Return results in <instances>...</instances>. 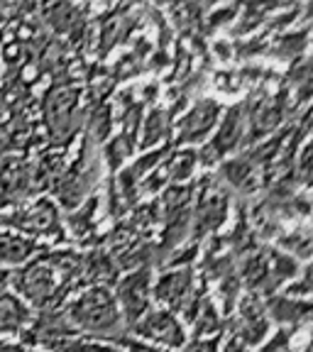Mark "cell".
Returning <instances> with one entry per match:
<instances>
[{
	"mask_svg": "<svg viewBox=\"0 0 313 352\" xmlns=\"http://www.w3.org/2000/svg\"><path fill=\"white\" fill-rule=\"evenodd\" d=\"M69 318H72V323H76L78 328L98 333V336H105V333H110V330H116L118 325H120L118 303L105 286H96V289L83 294V296L69 308Z\"/></svg>",
	"mask_w": 313,
	"mask_h": 352,
	"instance_id": "cell-1",
	"label": "cell"
},
{
	"mask_svg": "<svg viewBox=\"0 0 313 352\" xmlns=\"http://www.w3.org/2000/svg\"><path fill=\"white\" fill-rule=\"evenodd\" d=\"M56 267L50 262V257L37 259L34 264H30L28 270L22 274L15 276V286L17 292L22 294L25 298L34 303V306H54L56 298V289L61 284H56ZM66 281V279H61Z\"/></svg>",
	"mask_w": 313,
	"mask_h": 352,
	"instance_id": "cell-2",
	"label": "cell"
},
{
	"mask_svg": "<svg viewBox=\"0 0 313 352\" xmlns=\"http://www.w3.org/2000/svg\"><path fill=\"white\" fill-rule=\"evenodd\" d=\"M118 298L122 303V314L127 323H138V318L144 314L149 301V270L142 267L135 274L125 276L118 286Z\"/></svg>",
	"mask_w": 313,
	"mask_h": 352,
	"instance_id": "cell-3",
	"label": "cell"
},
{
	"mask_svg": "<svg viewBox=\"0 0 313 352\" xmlns=\"http://www.w3.org/2000/svg\"><path fill=\"white\" fill-rule=\"evenodd\" d=\"M267 330H270V323L264 318L262 303H259V298L255 294H250L240 303V318L235 323V338L245 342V345H255V342H262Z\"/></svg>",
	"mask_w": 313,
	"mask_h": 352,
	"instance_id": "cell-4",
	"label": "cell"
},
{
	"mask_svg": "<svg viewBox=\"0 0 313 352\" xmlns=\"http://www.w3.org/2000/svg\"><path fill=\"white\" fill-rule=\"evenodd\" d=\"M135 333L149 338V340L164 342L169 347H182L184 345V330L182 325L176 323V318L169 311H157V314H149L144 320L135 323Z\"/></svg>",
	"mask_w": 313,
	"mask_h": 352,
	"instance_id": "cell-5",
	"label": "cell"
},
{
	"mask_svg": "<svg viewBox=\"0 0 313 352\" xmlns=\"http://www.w3.org/2000/svg\"><path fill=\"white\" fill-rule=\"evenodd\" d=\"M191 284H193L191 270L169 272V274H164L160 281H157V286H154V296H157V301L179 308L184 298L188 296V292H191Z\"/></svg>",
	"mask_w": 313,
	"mask_h": 352,
	"instance_id": "cell-6",
	"label": "cell"
},
{
	"mask_svg": "<svg viewBox=\"0 0 313 352\" xmlns=\"http://www.w3.org/2000/svg\"><path fill=\"white\" fill-rule=\"evenodd\" d=\"M226 213H228V204L223 196H215L211 193L208 198L201 201L196 210V223H193V235L196 237H204L208 232H213L215 228L223 226V220H226Z\"/></svg>",
	"mask_w": 313,
	"mask_h": 352,
	"instance_id": "cell-7",
	"label": "cell"
},
{
	"mask_svg": "<svg viewBox=\"0 0 313 352\" xmlns=\"http://www.w3.org/2000/svg\"><path fill=\"white\" fill-rule=\"evenodd\" d=\"M215 116H218V105L211 103V100H204V103H198L196 110H193L191 116L182 122V140H198L201 135L213 127Z\"/></svg>",
	"mask_w": 313,
	"mask_h": 352,
	"instance_id": "cell-8",
	"label": "cell"
},
{
	"mask_svg": "<svg viewBox=\"0 0 313 352\" xmlns=\"http://www.w3.org/2000/svg\"><path fill=\"white\" fill-rule=\"evenodd\" d=\"M30 320L28 306L12 294H0V333H20Z\"/></svg>",
	"mask_w": 313,
	"mask_h": 352,
	"instance_id": "cell-9",
	"label": "cell"
},
{
	"mask_svg": "<svg viewBox=\"0 0 313 352\" xmlns=\"http://www.w3.org/2000/svg\"><path fill=\"white\" fill-rule=\"evenodd\" d=\"M270 257H272L270 250H262V252H257V254L252 252L245 259L240 276L248 289H262L264 281L270 279Z\"/></svg>",
	"mask_w": 313,
	"mask_h": 352,
	"instance_id": "cell-10",
	"label": "cell"
},
{
	"mask_svg": "<svg viewBox=\"0 0 313 352\" xmlns=\"http://www.w3.org/2000/svg\"><path fill=\"white\" fill-rule=\"evenodd\" d=\"M267 306H270V314L272 318H277L279 323H296V320L306 318L308 311H311V306H308V301H299V298H272L267 301Z\"/></svg>",
	"mask_w": 313,
	"mask_h": 352,
	"instance_id": "cell-11",
	"label": "cell"
},
{
	"mask_svg": "<svg viewBox=\"0 0 313 352\" xmlns=\"http://www.w3.org/2000/svg\"><path fill=\"white\" fill-rule=\"evenodd\" d=\"M34 245L20 235H6L0 240V262L3 264H20L32 254Z\"/></svg>",
	"mask_w": 313,
	"mask_h": 352,
	"instance_id": "cell-12",
	"label": "cell"
},
{
	"mask_svg": "<svg viewBox=\"0 0 313 352\" xmlns=\"http://www.w3.org/2000/svg\"><path fill=\"white\" fill-rule=\"evenodd\" d=\"M196 325V336H206V333H215L218 328V311L211 301L201 303V311H198V318L193 320Z\"/></svg>",
	"mask_w": 313,
	"mask_h": 352,
	"instance_id": "cell-13",
	"label": "cell"
},
{
	"mask_svg": "<svg viewBox=\"0 0 313 352\" xmlns=\"http://www.w3.org/2000/svg\"><path fill=\"white\" fill-rule=\"evenodd\" d=\"M94 210H96V201H91V204H86V208L78 210L76 215L69 218V223H72L76 235H83L86 230H91V226H94Z\"/></svg>",
	"mask_w": 313,
	"mask_h": 352,
	"instance_id": "cell-14",
	"label": "cell"
},
{
	"mask_svg": "<svg viewBox=\"0 0 313 352\" xmlns=\"http://www.w3.org/2000/svg\"><path fill=\"white\" fill-rule=\"evenodd\" d=\"M164 116L154 110L152 116H149V122H147V132H144V144H152L154 140L162 138V132H164Z\"/></svg>",
	"mask_w": 313,
	"mask_h": 352,
	"instance_id": "cell-15",
	"label": "cell"
},
{
	"mask_svg": "<svg viewBox=\"0 0 313 352\" xmlns=\"http://www.w3.org/2000/svg\"><path fill=\"white\" fill-rule=\"evenodd\" d=\"M193 164H196V154L193 152L179 154V160H174V179H186L191 174Z\"/></svg>",
	"mask_w": 313,
	"mask_h": 352,
	"instance_id": "cell-16",
	"label": "cell"
},
{
	"mask_svg": "<svg viewBox=\"0 0 313 352\" xmlns=\"http://www.w3.org/2000/svg\"><path fill=\"white\" fill-rule=\"evenodd\" d=\"M286 345H289V333H286V330H279V333L274 336V340H272L267 347H262V352H281Z\"/></svg>",
	"mask_w": 313,
	"mask_h": 352,
	"instance_id": "cell-17",
	"label": "cell"
},
{
	"mask_svg": "<svg viewBox=\"0 0 313 352\" xmlns=\"http://www.w3.org/2000/svg\"><path fill=\"white\" fill-rule=\"evenodd\" d=\"M0 352H28L22 345H10V342H0Z\"/></svg>",
	"mask_w": 313,
	"mask_h": 352,
	"instance_id": "cell-18",
	"label": "cell"
},
{
	"mask_svg": "<svg viewBox=\"0 0 313 352\" xmlns=\"http://www.w3.org/2000/svg\"><path fill=\"white\" fill-rule=\"evenodd\" d=\"M130 352H160L154 347H144V345H130Z\"/></svg>",
	"mask_w": 313,
	"mask_h": 352,
	"instance_id": "cell-19",
	"label": "cell"
},
{
	"mask_svg": "<svg viewBox=\"0 0 313 352\" xmlns=\"http://www.w3.org/2000/svg\"><path fill=\"white\" fill-rule=\"evenodd\" d=\"M10 279V272H6V270H0V284H6V281Z\"/></svg>",
	"mask_w": 313,
	"mask_h": 352,
	"instance_id": "cell-20",
	"label": "cell"
}]
</instances>
